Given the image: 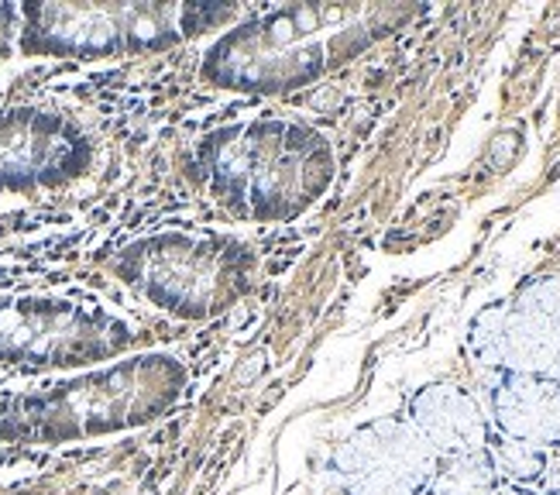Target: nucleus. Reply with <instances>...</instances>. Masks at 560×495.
<instances>
[{"instance_id": "obj_1", "label": "nucleus", "mask_w": 560, "mask_h": 495, "mask_svg": "<svg viewBox=\"0 0 560 495\" xmlns=\"http://www.w3.org/2000/svg\"><path fill=\"white\" fill-rule=\"evenodd\" d=\"M313 138L282 120H255L231 128L210 141V183L245 214L272 217L300 193L303 169L313 152Z\"/></svg>"}, {"instance_id": "obj_2", "label": "nucleus", "mask_w": 560, "mask_h": 495, "mask_svg": "<svg viewBox=\"0 0 560 495\" xmlns=\"http://www.w3.org/2000/svg\"><path fill=\"white\" fill-rule=\"evenodd\" d=\"M468 352L499 376L560 382V276H537L478 310Z\"/></svg>"}, {"instance_id": "obj_3", "label": "nucleus", "mask_w": 560, "mask_h": 495, "mask_svg": "<svg viewBox=\"0 0 560 495\" xmlns=\"http://www.w3.org/2000/svg\"><path fill=\"white\" fill-rule=\"evenodd\" d=\"M441 458L406 416H382L337 444L330 475L345 495H420Z\"/></svg>"}, {"instance_id": "obj_4", "label": "nucleus", "mask_w": 560, "mask_h": 495, "mask_svg": "<svg viewBox=\"0 0 560 495\" xmlns=\"http://www.w3.org/2000/svg\"><path fill=\"white\" fill-rule=\"evenodd\" d=\"M406 419L430 444L436 458L481 454L492 437V419L485 416L475 395L451 382H433L412 392Z\"/></svg>"}, {"instance_id": "obj_5", "label": "nucleus", "mask_w": 560, "mask_h": 495, "mask_svg": "<svg viewBox=\"0 0 560 495\" xmlns=\"http://www.w3.org/2000/svg\"><path fill=\"white\" fill-rule=\"evenodd\" d=\"M492 430L526 440L533 448L560 451V382L529 376H499L489 392Z\"/></svg>"}, {"instance_id": "obj_6", "label": "nucleus", "mask_w": 560, "mask_h": 495, "mask_svg": "<svg viewBox=\"0 0 560 495\" xmlns=\"http://www.w3.org/2000/svg\"><path fill=\"white\" fill-rule=\"evenodd\" d=\"M485 454H489L499 482L523 485V488H537L547 472V461H550V451L533 448V444L516 440V437H505L499 430H492Z\"/></svg>"}, {"instance_id": "obj_7", "label": "nucleus", "mask_w": 560, "mask_h": 495, "mask_svg": "<svg viewBox=\"0 0 560 495\" xmlns=\"http://www.w3.org/2000/svg\"><path fill=\"white\" fill-rule=\"evenodd\" d=\"M499 475L489 454H465V458H441L430 485L420 495H492Z\"/></svg>"}, {"instance_id": "obj_8", "label": "nucleus", "mask_w": 560, "mask_h": 495, "mask_svg": "<svg viewBox=\"0 0 560 495\" xmlns=\"http://www.w3.org/2000/svg\"><path fill=\"white\" fill-rule=\"evenodd\" d=\"M537 495H560V451L550 454L547 472H544V479L537 485Z\"/></svg>"}, {"instance_id": "obj_9", "label": "nucleus", "mask_w": 560, "mask_h": 495, "mask_svg": "<svg viewBox=\"0 0 560 495\" xmlns=\"http://www.w3.org/2000/svg\"><path fill=\"white\" fill-rule=\"evenodd\" d=\"M492 495H537V488H523V485H509V482H499Z\"/></svg>"}]
</instances>
